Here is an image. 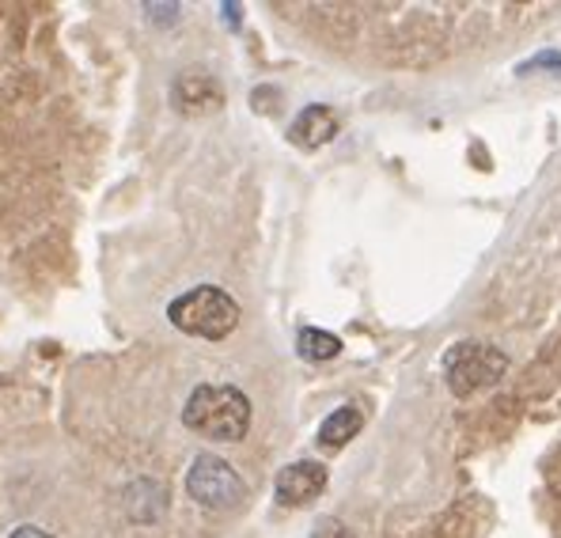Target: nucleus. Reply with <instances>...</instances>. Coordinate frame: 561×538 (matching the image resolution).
Returning <instances> with one entry per match:
<instances>
[{"label":"nucleus","mask_w":561,"mask_h":538,"mask_svg":"<svg viewBox=\"0 0 561 538\" xmlns=\"http://www.w3.org/2000/svg\"><path fill=\"white\" fill-rule=\"evenodd\" d=\"M183 421L190 433L217 444H236L251 428V399L232 384H202L186 399Z\"/></svg>","instance_id":"f257e3e1"},{"label":"nucleus","mask_w":561,"mask_h":538,"mask_svg":"<svg viewBox=\"0 0 561 538\" xmlns=\"http://www.w3.org/2000/svg\"><path fill=\"white\" fill-rule=\"evenodd\" d=\"M168 319L175 330H183L190 337H205V342H220L239 327L243 311L225 288L217 285H197L183 293L179 300H171Z\"/></svg>","instance_id":"f03ea898"},{"label":"nucleus","mask_w":561,"mask_h":538,"mask_svg":"<svg viewBox=\"0 0 561 538\" xmlns=\"http://www.w3.org/2000/svg\"><path fill=\"white\" fill-rule=\"evenodd\" d=\"M505 368H508L505 353L482 342H459V345H451L448 357H444V376H448L451 394H459V399L497 384V379L505 376Z\"/></svg>","instance_id":"7ed1b4c3"},{"label":"nucleus","mask_w":561,"mask_h":538,"mask_svg":"<svg viewBox=\"0 0 561 538\" xmlns=\"http://www.w3.org/2000/svg\"><path fill=\"white\" fill-rule=\"evenodd\" d=\"M186 493L194 496L202 508L213 512H228L239 508L247 501V485L239 478V470L220 455H197L190 462V474H186Z\"/></svg>","instance_id":"20e7f679"},{"label":"nucleus","mask_w":561,"mask_h":538,"mask_svg":"<svg viewBox=\"0 0 561 538\" xmlns=\"http://www.w3.org/2000/svg\"><path fill=\"white\" fill-rule=\"evenodd\" d=\"M323 490H327V467L316 459L288 462L277 474V501L285 508H304V504H311Z\"/></svg>","instance_id":"39448f33"},{"label":"nucleus","mask_w":561,"mask_h":538,"mask_svg":"<svg viewBox=\"0 0 561 538\" xmlns=\"http://www.w3.org/2000/svg\"><path fill=\"white\" fill-rule=\"evenodd\" d=\"M171 99H175V111L183 114H213L225 106V91H220L217 77L202 69L179 72V80L171 84Z\"/></svg>","instance_id":"423d86ee"},{"label":"nucleus","mask_w":561,"mask_h":538,"mask_svg":"<svg viewBox=\"0 0 561 538\" xmlns=\"http://www.w3.org/2000/svg\"><path fill=\"white\" fill-rule=\"evenodd\" d=\"M337 137V114L330 111V106L316 103V106H304L300 114H296V122L288 126V140L300 148H319L327 145V140Z\"/></svg>","instance_id":"0eeeda50"},{"label":"nucleus","mask_w":561,"mask_h":538,"mask_svg":"<svg viewBox=\"0 0 561 538\" xmlns=\"http://www.w3.org/2000/svg\"><path fill=\"white\" fill-rule=\"evenodd\" d=\"M360 428H365V413H360V405L345 402L330 413L323 425H319V444H323L327 451H337V448H345Z\"/></svg>","instance_id":"6e6552de"},{"label":"nucleus","mask_w":561,"mask_h":538,"mask_svg":"<svg viewBox=\"0 0 561 538\" xmlns=\"http://www.w3.org/2000/svg\"><path fill=\"white\" fill-rule=\"evenodd\" d=\"M296 350H300L304 360H334L337 353H342V337L327 334V330H319V327H304L300 334H296Z\"/></svg>","instance_id":"1a4fd4ad"},{"label":"nucleus","mask_w":561,"mask_h":538,"mask_svg":"<svg viewBox=\"0 0 561 538\" xmlns=\"http://www.w3.org/2000/svg\"><path fill=\"white\" fill-rule=\"evenodd\" d=\"M308 538H357V535H353L345 524H337V519H319L316 531H311Z\"/></svg>","instance_id":"9d476101"},{"label":"nucleus","mask_w":561,"mask_h":538,"mask_svg":"<svg viewBox=\"0 0 561 538\" xmlns=\"http://www.w3.org/2000/svg\"><path fill=\"white\" fill-rule=\"evenodd\" d=\"M542 65H554V69H561V54H542V57H535V61L519 65V72H527V69H542Z\"/></svg>","instance_id":"9b49d317"},{"label":"nucleus","mask_w":561,"mask_h":538,"mask_svg":"<svg viewBox=\"0 0 561 538\" xmlns=\"http://www.w3.org/2000/svg\"><path fill=\"white\" fill-rule=\"evenodd\" d=\"M8 538H54V535L43 531V527H15V531L8 535Z\"/></svg>","instance_id":"f8f14e48"},{"label":"nucleus","mask_w":561,"mask_h":538,"mask_svg":"<svg viewBox=\"0 0 561 538\" xmlns=\"http://www.w3.org/2000/svg\"><path fill=\"white\" fill-rule=\"evenodd\" d=\"M225 20L232 23V27L239 23V8H236V4H225Z\"/></svg>","instance_id":"ddd939ff"}]
</instances>
